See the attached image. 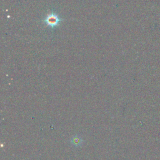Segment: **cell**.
Listing matches in <instances>:
<instances>
[{
  "instance_id": "2",
  "label": "cell",
  "mask_w": 160,
  "mask_h": 160,
  "mask_svg": "<svg viewBox=\"0 0 160 160\" xmlns=\"http://www.w3.org/2000/svg\"><path fill=\"white\" fill-rule=\"evenodd\" d=\"M71 143L72 144V145H74L75 146H80L82 142V140L78 137H73L71 139Z\"/></svg>"
},
{
  "instance_id": "1",
  "label": "cell",
  "mask_w": 160,
  "mask_h": 160,
  "mask_svg": "<svg viewBox=\"0 0 160 160\" xmlns=\"http://www.w3.org/2000/svg\"><path fill=\"white\" fill-rule=\"evenodd\" d=\"M61 19L59 18L58 16L54 12L49 13L44 19V23L49 27L54 28L58 26Z\"/></svg>"
}]
</instances>
